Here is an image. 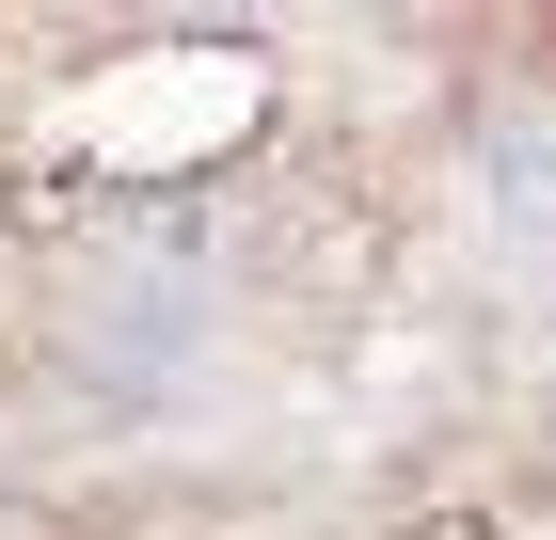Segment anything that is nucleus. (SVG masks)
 I'll list each match as a JSON object with an SVG mask.
<instances>
[{
    "label": "nucleus",
    "mask_w": 556,
    "mask_h": 540,
    "mask_svg": "<svg viewBox=\"0 0 556 540\" xmlns=\"http://www.w3.org/2000/svg\"><path fill=\"white\" fill-rule=\"evenodd\" d=\"M493 191H509V223H556V112H525L493 143Z\"/></svg>",
    "instance_id": "1"
}]
</instances>
